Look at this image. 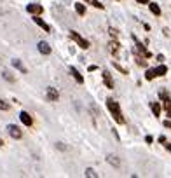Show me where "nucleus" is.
Segmentation results:
<instances>
[{
	"label": "nucleus",
	"instance_id": "obj_1",
	"mask_svg": "<svg viewBox=\"0 0 171 178\" xmlns=\"http://www.w3.org/2000/svg\"><path fill=\"white\" fill-rule=\"evenodd\" d=\"M107 107L110 110V114L114 115V119L119 122V124H124V117H122V112H121V107H119V103L117 101H114L112 98L107 99Z\"/></svg>",
	"mask_w": 171,
	"mask_h": 178
},
{
	"label": "nucleus",
	"instance_id": "obj_2",
	"mask_svg": "<svg viewBox=\"0 0 171 178\" xmlns=\"http://www.w3.org/2000/svg\"><path fill=\"white\" fill-rule=\"evenodd\" d=\"M70 39L75 40V42L79 44V47H81V49H87V47H89V42L84 39V37H81V33H79V31H70Z\"/></svg>",
	"mask_w": 171,
	"mask_h": 178
},
{
	"label": "nucleus",
	"instance_id": "obj_3",
	"mask_svg": "<svg viewBox=\"0 0 171 178\" xmlns=\"http://www.w3.org/2000/svg\"><path fill=\"white\" fill-rule=\"evenodd\" d=\"M5 129H7V133H9L10 138H14V140H21V138H23V131H21L19 126H16V124H9Z\"/></svg>",
	"mask_w": 171,
	"mask_h": 178
},
{
	"label": "nucleus",
	"instance_id": "obj_4",
	"mask_svg": "<svg viewBox=\"0 0 171 178\" xmlns=\"http://www.w3.org/2000/svg\"><path fill=\"white\" fill-rule=\"evenodd\" d=\"M46 99L47 101H58L60 99V93H58V89H54V88H47L46 89Z\"/></svg>",
	"mask_w": 171,
	"mask_h": 178
},
{
	"label": "nucleus",
	"instance_id": "obj_5",
	"mask_svg": "<svg viewBox=\"0 0 171 178\" xmlns=\"http://www.w3.org/2000/svg\"><path fill=\"white\" fill-rule=\"evenodd\" d=\"M37 49H39V52L44 54V56H49L51 51H52V49H51V46L47 44V42H44V40H40V42L37 44Z\"/></svg>",
	"mask_w": 171,
	"mask_h": 178
},
{
	"label": "nucleus",
	"instance_id": "obj_6",
	"mask_svg": "<svg viewBox=\"0 0 171 178\" xmlns=\"http://www.w3.org/2000/svg\"><path fill=\"white\" fill-rule=\"evenodd\" d=\"M26 10L30 14H33V16H39V14H42L44 7H42L40 4H30V5H26Z\"/></svg>",
	"mask_w": 171,
	"mask_h": 178
},
{
	"label": "nucleus",
	"instance_id": "obj_7",
	"mask_svg": "<svg viewBox=\"0 0 171 178\" xmlns=\"http://www.w3.org/2000/svg\"><path fill=\"white\" fill-rule=\"evenodd\" d=\"M19 119H21V122H23L25 126H31V124H33V119L30 117V114H28V112H21Z\"/></svg>",
	"mask_w": 171,
	"mask_h": 178
},
{
	"label": "nucleus",
	"instance_id": "obj_8",
	"mask_svg": "<svg viewBox=\"0 0 171 178\" xmlns=\"http://www.w3.org/2000/svg\"><path fill=\"white\" fill-rule=\"evenodd\" d=\"M107 162H108V164H112L114 168H119V166H121V161H119V157H117V156H114V154H108V156H107Z\"/></svg>",
	"mask_w": 171,
	"mask_h": 178
},
{
	"label": "nucleus",
	"instance_id": "obj_9",
	"mask_svg": "<svg viewBox=\"0 0 171 178\" xmlns=\"http://www.w3.org/2000/svg\"><path fill=\"white\" fill-rule=\"evenodd\" d=\"M10 63H12V67H14L16 70H19L21 73H26V67L21 63V59H16V58H14L12 61H10Z\"/></svg>",
	"mask_w": 171,
	"mask_h": 178
},
{
	"label": "nucleus",
	"instance_id": "obj_10",
	"mask_svg": "<svg viewBox=\"0 0 171 178\" xmlns=\"http://www.w3.org/2000/svg\"><path fill=\"white\" fill-rule=\"evenodd\" d=\"M70 73L73 75V79L77 80L79 84H84V77L81 75V72H79L77 68H73V67H70Z\"/></svg>",
	"mask_w": 171,
	"mask_h": 178
},
{
	"label": "nucleus",
	"instance_id": "obj_11",
	"mask_svg": "<svg viewBox=\"0 0 171 178\" xmlns=\"http://www.w3.org/2000/svg\"><path fill=\"white\" fill-rule=\"evenodd\" d=\"M103 80H105V84H107V88L108 89H114V80H112L108 72H103Z\"/></svg>",
	"mask_w": 171,
	"mask_h": 178
},
{
	"label": "nucleus",
	"instance_id": "obj_12",
	"mask_svg": "<svg viewBox=\"0 0 171 178\" xmlns=\"http://www.w3.org/2000/svg\"><path fill=\"white\" fill-rule=\"evenodd\" d=\"M33 21H35V23H37V25H39L40 28H44L46 31H49V25H47V23H46L44 19H40L39 16H35V18H33Z\"/></svg>",
	"mask_w": 171,
	"mask_h": 178
},
{
	"label": "nucleus",
	"instance_id": "obj_13",
	"mask_svg": "<svg viewBox=\"0 0 171 178\" xmlns=\"http://www.w3.org/2000/svg\"><path fill=\"white\" fill-rule=\"evenodd\" d=\"M75 10H77V14H79V16H86V5L81 4V2H77V4H75Z\"/></svg>",
	"mask_w": 171,
	"mask_h": 178
},
{
	"label": "nucleus",
	"instance_id": "obj_14",
	"mask_svg": "<svg viewBox=\"0 0 171 178\" xmlns=\"http://www.w3.org/2000/svg\"><path fill=\"white\" fill-rule=\"evenodd\" d=\"M155 73H157V77L166 75V73H168V67H166V65H159V67L155 68Z\"/></svg>",
	"mask_w": 171,
	"mask_h": 178
},
{
	"label": "nucleus",
	"instance_id": "obj_15",
	"mask_svg": "<svg viewBox=\"0 0 171 178\" xmlns=\"http://www.w3.org/2000/svg\"><path fill=\"white\" fill-rule=\"evenodd\" d=\"M149 7H150L152 14H155V16H159V14H161V7H159L155 2H150V4H149Z\"/></svg>",
	"mask_w": 171,
	"mask_h": 178
},
{
	"label": "nucleus",
	"instance_id": "obj_16",
	"mask_svg": "<svg viewBox=\"0 0 171 178\" xmlns=\"http://www.w3.org/2000/svg\"><path fill=\"white\" fill-rule=\"evenodd\" d=\"M2 77L7 80V82H16V79H14V77L10 75V72H9V70H2Z\"/></svg>",
	"mask_w": 171,
	"mask_h": 178
},
{
	"label": "nucleus",
	"instance_id": "obj_17",
	"mask_svg": "<svg viewBox=\"0 0 171 178\" xmlns=\"http://www.w3.org/2000/svg\"><path fill=\"white\" fill-rule=\"evenodd\" d=\"M84 175H86L87 178H98V173H96V171H94L93 168H86Z\"/></svg>",
	"mask_w": 171,
	"mask_h": 178
},
{
	"label": "nucleus",
	"instance_id": "obj_18",
	"mask_svg": "<svg viewBox=\"0 0 171 178\" xmlns=\"http://www.w3.org/2000/svg\"><path fill=\"white\" fill-rule=\"evenodd\" d=\"M150 107H152L154 115H155V117H159V115H161V105H159V103H152Z\"/></svg>",
	"mask_w": 171,
	"mask_h": 178
},
{
	"label": "nucleus",
	"instance_id": "obj_19",
	"mask_svg": "<svg viewBox=\"0 0 171 178\" xmlns=\"http://www.w3.org/2000/svg\"><path fill=\"white\" fill-rule=\"evenodd\" d=\"M154 77H157V73H155V68H154V70H147V73H145V79H147V80H152Z\"/></svg>",
	"mask_w": 171,
	"mask_h": 178
},
{
	"label": "nucleus",
	"instance_id": "obj_20",
	"mask_svg": "<svg viewBox=\"0 0 171 178\" xmlns=\"http://www.w3.org/2000/svg\"><path fill=\"white\" fill-rule=\"evenodd\" d=\"M9 108H10V105H9V103H5L4 99L0 98V110H9Z\"/></svg>",
	"mask_w": 171,
	"mask_h": 178
},
{
	"label": "nucleus",
	"instance_id": "obj_21",
	"mask_svg": "<svg viewBox=\"0 0 171 178\" xmlns=\"http://www.w3.org/2000/svg\"><path fill=\"white\" fill-rule=\"evenodd\" d=\"M91 4H93L94 7H98V9H103V5H101V2H100V0H91Z\"/></svg>",
	"mask_w": 171,
	"mask_h": 178
},
{
	"label": "nucleus",
	"instance_id": "obj_22",
	"mask_svg": "<svg viewBox=\"0 0 171 178\" xmlns=\"http://www.w3.org/2000/svg\"><path fill=\"white\" fill-rule=\"evenodd\" d=\"M166 110H168V117H171V101H166Z\"/></svg>",
	"mask_w": 171,
	"mask_h": 178
},
{
	"label": "nucleus",
	"instance_id": "obj_23",
	"mask_svg": "<svg viewBox=\"0 0 171 178\" xmlns=\"http://www.w3.org/2000/svg\"><path fill=\"white\" fill-rule=\"evenodd\" d=\"M56 147L61 148V150H66V147H65V143H56Z\"/></svg>",
	"mask_w": 171,
	"mask_h": 178
},
{
	"label": "nucleus",
	"instance_id": "obj_24",
	"mask_svg": "<svg viewBox=\"0 0 171 178\" xmlns=\"http://www.w3.org/2000/svg\"><path fill=\"white\" fill-rule=\"evenodd\" d=\"M159 96H161V98H168V93H166V91H161Z\"/></svg>",
	"mask_w": 171,
	"mask_h": 178
},
{
	"label": "nucleus",
	"instance_id": "obj_25",
	"mask_svg": "<svg viewBox=\"0 0 171 178\" xmlns=\"http://www.w3.org/2000/svg\"><path fill=\"white\" fill-rule=\"evenodd\" d=\"M136 2H140V4H149V0H136Z\"/></svg>",
	"mask_w": 171,
	"mask_h": 178
},
{
	"label": "nucleus",
	"instance_id": "obj_26",
	"mask_svg": "<svg viewBox=\"0 0 171 178\" xmlns=\"http://www.w3.org/2000/svg\"><path fill=\"white\" fill-rule=\"evenodd\" d=\"M166 148H168V150L171 152V143H168V145H166Z\"/></svg>",
	"mask_w": 171,
	"mask_h": 178
},
{
	"label": "nucleus",
	"instance_id": "obj_27",
	"mask_svg": "<svg viewBox=\"0 0 171 178\" xmlns=\"http://www.w3.org/2000/svg\"><path fill=\"white\" fill-rule=\"evenodd\" d=\"M2 145H4V140L0 138V147H2Z\"/></svg>",
	"mask_w": 171,
	"mask_h": 178
},
{
	"label": "nucleus",
	"instance_id": "obj_28",
	"mask_svg": "<svg viewBox=\"0 0 171 178\" xmlns=\"http://www.w3.org/2000/svg\"><path fill=\"white\" fill-rule=\"evenodd\" d=\"M86 2H87V0H86Z\"/></svg>",
	"mask_w": 171,
	"mask_h": 178
}]
</instances>
